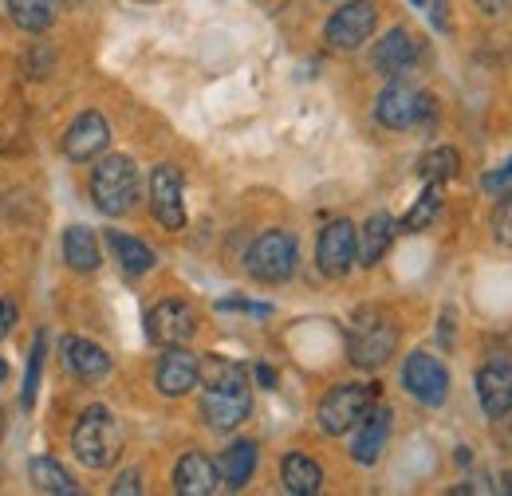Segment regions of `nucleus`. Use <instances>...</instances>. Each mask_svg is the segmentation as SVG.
Listing matches in <instances>:
<instances>
[{
    "mask_svg": "<svg viewBox=\"0 0 512 496\" xmlns=\"http://www.w3.org/2000/svg\"><path fill=\"white\" fill-rule=\"evenodd\" d=\"M71 449L87 469H111L123 453V430L107 406L83 410V418L71 430Z\"/></svg>",
    "mask_w": 512,
    "mask_h": 496,
    "instance_id": "1",
    "label": "nucleus"
},
{
    "mask_svg": "<svg viewBox=\"0 0 512 496\" xmlns=\"http://www.w3.org/2000/svg\"><path fill=\"white\" fill-rule=\"evenodd\" d=\"M138 197V170L127 154H111L91 170V201L107 213V217H123L130 213Z\"/></svg>",
    "mask_w": 512,
    "mask_h": 496,
    "instance_id": "2",
    "label": "nucleus"
},
{
    "mask_svg": "<svg viewBox=\"0 0 512 496\" xmlns=\"http://www.w3.org/2000/svg\"><path fill=\"white\" fill-rule=\"evenodd\" d=\"M394 347H398V327H394L390 315L375 308L355 315V327H351V363L355 367L379 371L386 359L394 355Z\"/></svg>",
    "mask_w": 512,
    "mask_h": 496,
    "instance_id": "3",
    "label": "nucleus"
},
{
    "mask_svg": "<svg viewBox=\"0 0 512 496\" xmlns=\"http://www.w3.org/2000/svg\"><path fill=\"white\" fill-rule=\"evenodd\" d=\"M375 406V390L371 386H359V382H343L335 390H327L320 402V430L331 437L347 434L363 422V414Z\"/></svg>",
    "mask_w": 512,
    "mask_h": 496,
    "instance_id": "4",
    "label": "nucleus"
},
{
    "mask_svg": "<svg viewBox=\"0 0 512 496\" xmlns=\"http://www.w3.org/2000/svg\"><path fill=\"white\" fill-rule=\"evenodd\" d=\"M245 268L260 284H284L296 272V241L280 229L260 233L249 248V256H245Z\"/></svg>",
    "mask_w": 512,
    "mask_h": 496,
    "instance_id": "5",
    "label": "nucleus"
},
{
    "mask_svg": "<svg viewBox=\"0 0 512 496\" xmlns=\"http://www.w3.org/2000/svg\"><path fill=\"white\" fill-rule=\"evenodd\" d=\"M375 115H379V123L390 126V130H406V126L426 123V119L434 115V99H430L426 91H418V87L394 79L383 95H379Z\"/></svg>",
    "mask_w": 512,
    "mask_h": 496,
    "instance_id": "6",
    "label": "nucleus"
},
{
    "mask_svg": "<svg viewBox=\"0 0 512 496\" xmlns=\"http://www.w3.org/2000/svg\"><path fill=\"white\" fill-rule=\"evenodd\" d=\"M375 20H379L375 0H351V4H343V8L327 20L323 36H327L331 48H339V52H355V48H363V44L371 40Z\"/></svg>",
    "mask_w": 512,
    "mask_h": 496,
    "instance_id": "7",
    "label": "nucleus"
},
{
    "mask_svg": "<svg viewBox=\"0 0 512 496\" xmlns=\"http://www.w3.org/2000/svg\"><path fill=\"white\" fill-rule=\"evenodd\" d=\"M402 386L410 390L414 402L422 406H442L449 394V371L442 367V359L426 355V351H414L402 367Z\"/></svg>",
    "mask_w": 512,
    "mask_h": 496,
    "instance_id": "8",
    "label": "nucleus"
},
{
    "mask_svg": "<svg viewBox=\"0 0 512 496\" xmlns=\"http://www.w3.org/2000/svg\"><path fill=\"white\" fill-rule=\"evenodd\" d=\"M253 410V398H249V382L245 386H205V398H201V414L213 430H237Z\"/></svg>",
    "mask_w": 512,
    "mask_h": 496,
    "instance_id": "9",
    "label": "nucleus"
},
{
    "mask_svg": "<svg viewBox=\"0 0 512 496\" xmlns=\"http://www.w3.org/2000/svg\"><path fill=\"white\" fill-rule=\"evenodd\" d=\"M193 331H197V315L186 300H162L146 315V335L158 347H182Z\"/></svg>",
    "mask_w": 512,
    "mask_h": 496,
    "instance_id": "10",
    "label": "nucleus"
},
{
    "mask_svg": "<svg viewBox=\"0 0 512 496\" xmlns=\"http://www.w3.org/2000/svg\"><path fill=\"white\" fill-rule=\"evenodd\" d=\"M359 256V233L351 221H331L320 233V248H316V260H320L323 276H347L351 264Z\"/></svg>",
    "mask_w": 512,
    "mask_h": 496,
    "instance_id": "11",
    "label": "nucleus"
},
{
    "mask_svg": "<svg viewBox=\"0 0 512 496\" xmlns=\"http://www.w3.org/2000/svg\"><path fill=\"white\" fill-rule=\"evenodd\" d=\"M150 209L166 229L186 225V201H182V174L178 166H158L150 174Z\"/></svg>",
    "mask_w": 512,
    "mask_h": 496,
    "instance_id": "12",
    "label": "nucleus"
},
{
    "mask_svg": "<svg viewBox=\"0 0 512 496\" xmlns=\"http://www.w3.org/2000/svg\"><path fill=\"white\" fill-rule=\"evenodd\" d=\"M197 378H201V359L190 355L186 347H166V355L158 363V374H154L158 390L166 398H182V394H190L193 386H197Z\"/></svg>",
    "mask_w": 512,
    "mask_h": 496,
    "instance_id": "13",
    "label": "nucleus"
},
{
    "mask_svg": "<svg viewBox=\"0 0 512 496\" xmlns=\"http://www.w3.org/2000/svg\"><path fill=\"white\" fill-rule=\"evenodd\" d=\"M107 142H111V126L103 115H95V111H87V115H79L75 123L67 126L64 134V154L71 162H87V158H95L99 150H107Z\"/></svg>",
    "mask_w": 512,
    "mask_h": 496,
    "instance_id": "14",
    "label": "nucleus"
},
{
    "mask_svg": "<svg viewBox=\"0 0 512 496\" xmlns=\"http://www.w3.org/2000/svg\"><path fill=\"white\" fill-rule=\"evenodd\" d=\"M477 398L489 418H505L512 410V367L509 363H485L477 374Z\"/></svg>",
    "mask_w": 512,
    "mask_h": 496,
    "instance_id": "15",
    "label": "nucleus"
},
{
    "mask_svg": "<svg viewBox=\"0 0 512 496\" xmlns=\"http://www.w3.org/2000/svg\"><path fill=\"white\" fill-rule=\"evenodd\" d=\"M418 40L406 32V28H390L383 40L375 44V71H383V75H402L410 63L418 60Z\"/></svg>",
    "mask_w": 512,
    "mask_h": 496,
    "instance_id": "16",
    "label": "nucleus"
},
{
    "mask_svg": "<svg viewBox=\"0 0 512 496\" xmlns=\"http://www.w3.org/2000/svg\"><path fill=\"white\" fill-rule=\"evenodd\" d=\"M386 437H390V410H386V406L367 410L363 422H359V437H355V445H351V457H355L359 465H375V461L383 457Z\"/></svg>",
    "mask_w": 512,
    "mask_h": 496,
    "instance_id": "17",
    "label": "nucleus"
},
{
    "mask_svg": "<svg viewBox=\"0 0 512 496\" xmlns=\"http://www.w3.org/2000/svg\"><path fill=\"white\" fill-rule=\"evenodd\" d=\"M174 489L182 496H209L217 493V465L205 453H186L174 469Z\"/></svg>",
    "mask_w": 512,
    "mask_h": 496,
    "instance_id": "18",
    "label": "nucleus"
},
{
    "mask_svg": "<svg viewBox=\"0 0 512 496\" xmlns=\"http://www.w3.org/2000/svg\"><path fill=\"white\" fill-rule=\"evenodd\" d=\"M64 359H67V371L79 374L83 382H95V378H103V374L111 371V355L99 343L79 339V335L64 339Z\"/></svg>",
    "mask_w": 512,
    "mask_h": 496,
    "instance_id": "19",
    "label": "nucleus"
},
{
    "mask_svg": "<svg viewBox=\"0 0 512 496\" xmlns=\"http://www.w3.org/2000/svg\"><path fill=\"white\" fill-rule=\"evenodd\" d=\"M253 469H256V445L253 441H233L221 453V461H217V481L225 489H245L249 477H253Z\"/></svg>",
    "mask_w": 512,
    "mask_h": 496,
    "instance_id": "20",
    "label": "nucleus"
},
{
    "mask_svg": "<svg viewBox=\"0 0 512 496\" xmlns=\"http://www.w3.org/2000/svg\"><path fill=\"white\" fill-rule=\"evenodd\" d=\"M284 489L292 496H316L323 489V469L308 457V453H288L280 465Z\"/></svg>",
    "mask_w": 512,
    "mask_h": 496,
    "instance_id": "21",
    "label": "nucleus"
},
{
    "mask_svg": "<svg viewBox=\"0 0 512 496\" xmlns=\"http://www.w3.org/2000/svg\"><path fill=\"white\" fill-rule=\"evenodd\" d=\"M8 16L24 32H48L60 16V0H8Z\"/></svg>",
    "mask_w": 512,
    "mask_h": 496,
    "instance_id": "22",
    "label": "nucleus"
},
{
    "mask_svg": "<svg viewBox=\"0 0 512 496\" xmlns=\"http://www.w3.org/2000/svg\"><path fill=\"white\" fill-rule=\"evenodd\" d=\"M64 260L75 272H95L99 268V241L87 225H71L64 233Z\"/></svg>",
    "mask_w": 512,
    "mask_h": 496,
    "instance_id": "23",
    "label": "nucleus"
},
{
    "mask_svg": "<svg viewBox=\"0 0 512 496\" xmlns=\"http://www.w3.org/2000/svg\"><path fill=\"white\" fill-rule=\"evenodd\" d=\"M28 477H32V485H36L40 493H52V496H75L79 493V485L71 481V473H67L56 457H32Z\"/></svg>",
    "mask_w": 512,
    "mask_h": 496,
    "instance_id": "24",
    "label": "nucleus"
},
{
    "mask_svg": "<svg viewBox=\"0 0 512 496\" xmlns=\"http://www.w3.org/2000/svg\"><path fill=\"white\" fill-rule=\"evenodd\" d=\"M394 241V221L386 217V213H375L367 225H363V233H359V256L355 260H363L367 268L371 264H379L386 256V248Z\"/></svg>",
    "mask_w": 512,
    "mask_h": 496,
    "instance_id": "25",
    "label": "nucleus"
},
{
    "mask_svg": "<svg viewBox=\"0 0 512 496\" xmlns=\"http://www.w3.org/2000/svg\"><path fill=\"white\" fill-rule=\"evenodd\" d=\"M107 245H111L115 260L127 268L130 276H142V272H150V268H154V252L142 245V241L127 237V233H107Z\"/></svg>",
    "mask_w": 512,
    "mask_h": 496,
    "instance_id": "26",
    "label": "nucleus"
},
{
    "mask_svg": "<svg viewBox=\"0 0 512 496\" xmlns=\"http://www.w3.org/2000/svg\"><path fill=\"white\" fill-rule=\"evenodd\" d=\"M457 170H461V158H457V150H449V146L426 150L422 162H418V174H422L426 182H449V178H457Z\"/></svg>",
    "mask_w": 512,
    "mask_h": 496,
    "instance_id": "27",
    "label": "nucleus"
},
{
    "mask_svg": "<svg viewBox=\"0 0 512 496\" xmlns=\"http://www.w3.org/2000/svg\"><path fill=\"white\" fill-rule=\"evenodd\" d=\"M197 382H205V386H245L249 374H245L241 363H233V359L209 355V359L201 363V378H197Z\"/></svg>",
    "mask_w": 512,
    "mask_h": 496,
    "instance_id": "28",
    "label": "nucleus"
},
{
    "mask_svg": "<svg viewBox=\"0 0 512 496\" xmlns=\"http://www.w3.org/2000/svg\"><path fill=\"white\" fill-rule=\"evenodd\" d=\"M438 209H442V182H426V193H422L418 205L406 213L402 229H406V233H422V229L438 217Z\"/></svg>",
    "mask_w": 512,
    "mask_h": 496,
    "instance_id": "29",
    "label": "nucleus"
},
{
    "mask_svg": "<svg viewBox=\"0 0 512 496\" xmlns=\"http://www.w3.org/2000/svg\"><path fill=\"white\" fill-rule=\"evenodd\" d=\"M44 351H48V335L40 331L32 343V363H28V378H24V406H32L36 390H40V371H44Z\"/></svg>",
    "mask_w": 512,
    "mask_h": 496,
    "instance_id": "30",
    "label": "nucleus"
},
{
    "mask_svg": "<svg viewBox=\"0 0 512 496\" xmlns=\"http://www.w3.org/2000/svg\"><path fill=\"white\" fill-rule=\"evenodd\" d=\"M493 237H497L505 248H512V193L509 197H501L497 209H493Z\"/></svg>",
    "mask_w": 512,
    "mask_h": 496,
    "instance_id": "31",
    "label": "nucleus"
},
{
    "mask_svg": "<svg viewBox=\"0 0 512 496\" xmlns=\"http://www.w3.org/2000/svg\"><path fill=\"white\" fill-rule=\"evenodd\" d=\"M115 496H130V493H142V473L138 469H130V473H123L119 481H115V489H111Z\"/></svg>",
    "mask_w": 512,
    "mask_h": 496,
    "instance_id": "32",
    "label": "nucleus"
},
{
    "mask_svg": "<svg viewBox=\"0 0 512 496\" xmlns=\"http://www.w3.org/2000/svg\"><path fill=\"white\" fill-rule=\"evenodd\" d=\"M16 300H8V296H0V339L8 335V327H16Z\"/></svg>",
    "mask_w": 512,
    "mask_h": 496,
    "instance_id": "33",
    "label": "nucleus"
},
{
    "mask_svg": "<svg viewBox=\"0 0 512 496\" xmlns=\"http://www.w3.org/2000/svg\"><path fill=\"white\" fill-rule=\"evenodd\" d=\"M512 182V158L509 162H505V166H501V170H493V174H485V189H489V193H497V189L501 186H509Z\"/></svg>",
    "mask_w": 512,
    "mask_h": 496,
    "instance_id": "34",
    "label": "nucleus"
},
{
    "mask_svg": "<svg viewBox=\"0 0 512 496\" xmlns=\"http://www.w3.org/2000/svg\"><path fill=\"white\" fill-rule=\"evenodd\" d=\"M256 378H260L264 386H272V371H268V367H256Z\"/></svg>",
    "mask_w": 512,
    "mask_h": 496,
    "instance_id": "35",
    "label": "nucleus"
},
{
    "mask_svg": "<svg viewBox=\"0 0 512 496\" xmlns=\"http://www.w3.org/2000/svg\"><path fill=\"white\" fill-rule=\"evenodd\" d=\"M481 8H485V12H497V8H501V0H481Z\"/></svg>",
    "mask_w": 512,
    "mask_h": 496,
    "instance_id": "36",
    "label": "nucleus"
},
{
    "mask_svg": "<svg viewBox=\"0 0 512 496\" xmlns=\"http://www.w3.org/2000/svg\"><path fill=\"white\" fill-rule=\"evenodd\" d=\"M4 374H8V367H4V363H0V378H4Z\"/></svg>",
    "mask_w": 512,
    "mask_h": 496,
    "instance_id": "37",
    "label": "nucleus"
},
{
    "mask_svg": "<svg viewBox=\"0 0 512 496\" xmlns=\"http://www.w3.org/2000/svg\"><path fill=\"white\" fill-rule=\"evenodd\" d=\"M414 4H426V0H414Z\"/></svg>",
    "mask_w": 512,
    "mask_h": 496,
    "instance_id": "38",
    "label": "nucleus"
}]
</instances>
